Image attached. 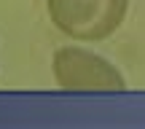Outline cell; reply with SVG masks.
Here are the masks:
<instances>
[{"label":"cell","mask_w":145,"mask_h":129,"mask_svg":"<svg viewBox=\"0 0 145 129\" xmlns=\"http://www.w3.org/2000/svg\"><path fill=\"white\" fill-rule=\"evenodd\" d=\"M51 24L72 41H105L126 19L129 0H46Z\"/></svg>","instance_id":"cell-1"},{"label":"cell","mask_w":145,"mask_h":129,"mask_svg":"<svg viewBox=\"0 0 145 129\" xmlns=\"http://www.w3.org/2000/svg\"><path fill=\"white\" fill-rule=\"evenodd\" d=\"M54 83L65 92H124L126 81L116 65L81 46H62L51 57Z\"/></svg>","instance_id":"cell-2"}]
</instances>
